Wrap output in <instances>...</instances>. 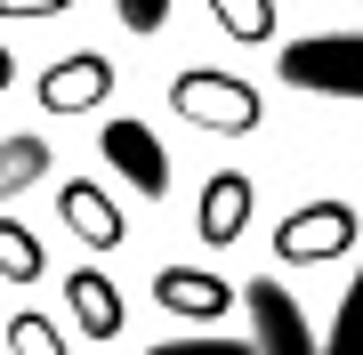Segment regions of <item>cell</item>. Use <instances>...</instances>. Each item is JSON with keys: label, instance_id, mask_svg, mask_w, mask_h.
<instances>
[{"label": "cell", "instance_id": "1", "mask_svg": "<svg viewBox=\"0 0 363 355\" xmlns=\"http://www.w3.org/2000/svg\"><path fill=\"white\" fill-rule=\"evenodd\" d=\"M169 106H178V121H194V130H218V137H250L259 130V89H250L242 73L226 65H186L178 81H169Z\"/></svg>", "mask_w": 363, "mask_h": 355}, {"label": "cell", "instance_id": "2", "mask_svg": "<svg viewBox=\"0 0 363 355\" xmlns=\"http://www.w3.org/2000/svg\"><path fill=\"white\" fill-rule=\"evenodd\" d=\"M274 73L307 97H363V33H307L274 57Z\"/></svg>", "mask_w": 363, "mask_h": 355}, {"label": "cell", "instance_id": "3", "mask_svg": "<svg viewBox=\"0 0 363 355\" xmlns=\"http://www.w3.org/2000/svg\"><path fill=\"white\" fill-rule=\"evenodd\" d=\"M347 250H355V202H339V194L298 202L274 226V259H291V266H323V259H347Z\"/></svg>", "mask_w": 363, "mask_h": 355}, {"label": "cell", "instance_id": "4", "mask_svg": "<svg viewBox=\"0 0 363 355\" xmlns=\"http://www.w3.org/2000/svg\"><path fill=\"white\" fill-rule=\"evenodd\" d=\"M33 97H40V113H97L105 97H113V57H97V49L57 57V65L33 81Z\"/></svg>", "mask_w": 363, "mask_h": 355}, {"label": "cell", "instance_id": "5", "mask_svg": "<svg viewBox=\"0 0 363 355\" xmlns=\"http://www.w3.org/2000/svg\"><path fill=\"white\" fill-rule=\"evenodd\" d=\"M97 145H105V162H113V170L138 186V194H154V202L169 194V154H162V137L145 130L138 113H113V121L97 130Z\"/></svg>", "mask_w": 363, "mask_h": 355}, {"label": "cell", "instance_id": "6", "mask_svg": "<svg viewBox=\"0 0 363 355\" xmlns=\"http://www.w3.org/2000/svg\"><path fill=\"white\" fill-rule=\"evenodd\" d=\"M242 307H250V323H259V339H250L259 355H315V323L298 315V299H291L274 275L250 283V291H242Z\"/></svg>", "mask_w": 363, "mask_h": 355}, {"label": "cell", "instance_id": "7", "mask_svg": "<svg viewBox=\"0 0 363 355\" xmlns=\"http://www.w3.org/2000/svg\"><path fill=\"white\" fill-rule=\"evenodd\" d=\"M154 299L178 323H218L226 307H234V291H226V275H210V266H162V275H154Z\"/></svg>", "mask_w": 363, "mask_h": 355}, {"label": "cell", "instance_id": "8", "mask_svg": "<svg viewBox=\"0 0 363 355\" xmlns=\"http://www.w3.org/2000/svg\"><path fill=\"white\" fill-rule=\"evenodd\" d=\"M57 210H65V226L89 250H121V235H130V226H121V202L97 194V178H65L57 186Z\"/></svg>", "mask_w": 363, "mask_h": 355}, {"label": "cell", "instance_id": "9", "mask_svg": "<svg viewBox=\"0 0 363 355\" xmlns=\"http://www.w3.org/2000/svg\"><path fill=\"white\" fill-rule=\"evenodd\" d=\"M250 194H259V186H250L242 170H218V178L202 186V210H194V226H202V242H210V250H226V242L250 226Z\"/></svg>", "mask_w": 363, "mask_h": 355}, {"label": "cell", "instance_id": "10", "mask_svg": "<svg viewBox=\"0 0 363 355\" xmlns=\"http://www.w3.org/2000/svg\"><path fill=\"white\" fill-rule=\"evenodd\" d=\"M65 299H73V323L89 331V339H121L130 315H121V291L105 283L97 266H73V275H65Z\"/></svg>", "mask_w": 363, "mask_h": 355}, {"label": "cell", "instance_id": "11", "mask_svg": "<svg viewBox=\"0 0 363 355\" xmlns=\"http://www.w3.org/2000/svg\"><path fill=\"white\" fill-rule=\"evenodd\" d=\"M40 178H49V137H40V130H9V137H0V202L33 194Z\"/></svg>", "mask_w": 363, "mask_h": 355}, {"label": "cell", "instance_id": "12", "mask_svg": "<svg viewBox=\"0 0 363 355\" xmlns=\"http://www.w3.org/2000/svg\"><path fill=\"white\" fill-rule=\"evenodd\" d=\"M40 266H49V250L25 218H0V283H40Z\"/></svg>", "mask_w": 363, "mask_h": 355}, {"label": "cell", "instance_id": "13", "mask_svg": "<svg viewBox=\"0 0 363 355\" xmlns=\"http://www.w3.org/2000/svg\"><path fill=\"white\" fill-rule=\"evenodd\" d=\"M210 16H218V33L226 40H274V0H210Z\"/></svg>", "mask_w": 363, "mask_h": 355}, {"label": "cell", "instance_id": "14", "mask_svg": "<svg viewBox=\"0 0 363 355\" xmlns=\"http://www.w3.org/2000/svg\"><path fill=\"white\" fill-rule=\"evenodd\" d=\"M315 355H363V266H355L347 299H339V315H331V339H315Z\"/></svg>", "mask_w": 363, "mask_h": 355}, {"label": "cell", "instance_id": "15", "mask_svg": "<svg viewBox=\"0 0 363 355\" xmlns=\"http://www.w3.org/2000/svg\"><path fill=\"white\" fill-rule=\"evenodd\" d=\"M9 355H65V339H57V323L49 315H9Z\"/></svg>", "mask_w": 363, "mask_h": 355}, {"label": "cell", "instance_id": "16", "mask_svg": "<svg viewBox=\"0 0 363 355\" xmlns=\"http://www.w3.org/2000/svg\"><path fill=\"white\" fill-rule=\"evenodd\" d=\"M145 355H259V347H250V339H202V331H194V339H162Z\"/></svg>", "mask_w": 363, "mask_h": 355}, {"label": "cell", "instance_id": "17", "mask_svg": "<svg viewBox=\"0 0 363 355\" xmlns=\"http://www.w3.org/2000/svg\"><path fill=\"white\" fill-rule=\"evenodd\" d=\"M113 9H121L130 33H162V25H169V0H113Z\"/></svg>", "mask_w": 363, "mask_h": 355}, {"label": "cell", "instance_id": "18", "mask_svg": "<svg viewBox=\"0 0 363 355\" xmlns=\"http://www.w3.org/2000/svg\"><path fill=\"white\" fill-rule=\"evenodd\" d=\"M73 0H0V16L9 25H40V16H65Z\"/></svg>", "mask_w": 363, "mask_h": 355}, {"label": "cell", "instance_id": "19", "mask_svg": "<svg viewBox=\"0 0 363 355\" xmlns=\"http://www.w3.org/2000/svg\"><path fill=\"white\" fill-rule=\"evenodd\" d=\"M9 81H16V57H9V49H0V89H9Z\"/></svg>", "mask_w": 363, "mask_h": 355}]
</instances>
